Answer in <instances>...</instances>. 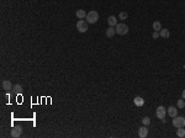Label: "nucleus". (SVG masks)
<instances>
[{"label": "nucleus", "instance_id": "obj_2", "mask_svg": "<svg viewBox=\"0 0 185 138\" xmlns=\"http://www.w3.org/2000/svg\"><path fill=\"white\" fill-rule=\"evenodd\" d=\"M173 126L177 127V128L184 127L185 126V117H183V116H175V117H173Z\"/></svg>", "mask_w": 185, "mask_h": 138}, {"label": "nucleus", "instance_id": "obj_21", "mask_svg": "<svg viewBox=\"0 0 185 138\" xmlns=\"http://www.w3.org/2000/svg\"><path fill=\"white\" fill-rule=\"evenodd\" d=\"M152 37H153L154 40H157V38H159V37H160L159 32H158V31H154L153 33H152Z\"/></svg>", "mask_w": 185, "mask_h": 138}, {"label": "nucleus", "instance_id": "obj_6", "mask_svg": "<svg viewBox=\"0 0 185 138\" xmlns=\"http://www.w3.org/2000/svg\"><path fill=\"white\" fill-rule=\"evenodd\" d=\"M21 132H22V128H21L20 126H16V127H14V128H11V137H14V138L20 137Z\"/></svg>", "mask_w": 185, "mask_h": 138}, {"label": "nucleus", "instance_id": "obj_13", "mask_svg": "<svg viewBox=\"0 0 185 138\" xmlns=\"http://www.w3.org/2000/svg\"><path fill=\"white\" fill-rule=\"evenodd\" d=\"M75 15H77V17L80 19V20H83V19H85L86 17V13L84 11V10H77Z\"/></svg>", "mask_w": 185, "mask_h": 138}, {"label": "nucleus", "instance_id": "obj_16", "mask_svg": "<svg viewBox=\"0 0 185 138\" xmlns=\"http://www.w3.org/2000/svg\"><path fill=\"white\" fill-rule=\"evenodd\" d=\"M153 30L154 31H158V32L162 30V25H160L159 21H154L153 22Z\"/></svg>", "mask_w": 185, "mask_h": 138}, {"label": "nucleus", "instance_id": "obj_3", "mask_svg": "<svg viewBox=\"0 0 185 138\" xmlns=\"http://www.w3.org/2000/svg\"><path fill=\"white\" fill-rule=\"evenodd\" d=\"M165 113H166V111H165V107H164V106H158V107H157L155 115H157V117H158V119H160V121H162V122H165V121H166V120H165Z\"/></svg>", "mask_w": 185, "mask_h": 138}, {"label": "nucleus", "instance_id": "obj_8", "mask_svg": "<svg viewBox=\"0 0 185 138\" xmlns=\"http://www.w3.org/2000/svg\"><path fill=\"white\" fill-rule=\"evenodd\" d=\"M166 113L170 116V117H175V116H178V110L175 109L174 106H169L168 107V111H166Z\"/></svg>", "mask_w": 185, "mask_h": 138}, {"label": "nucleus", "instance_id": "obj_9", "mask_svg": "<svg viewBox=\"0 0 185 138\" xmlns=\"http://www.w3.org/2000/svg\"><path fill=\"white\" fill-rule=\"evenodd\" d=\"M1 88L6 90V91H9V90H11L12 89V84L11 82H9V80H4V82L1 83Z\"/></svg>", "mask_w": 185, "mask_h": 138}, {"label": "nucleus", "instance_id": "obj_19", "mask_svg": "<svg viewBox=\"0 0 185 138\" xmlns=\"http://www.w3.org/2000/svg\"><path fill=\"white\" fill-rule=\"evenodd\" d=\"M142 123H143L144 126L149 125V123H151V120H149V117H147V116H146V117H143V119H142Z\"/></svg>", "mask_w": 185, "mask_h": 138}, {"label": "nucleus", "instance_id": "obj_4", "mask_svg": "<svg viewBox=\"0 0 185 138\" xmlns=\"http://www.w3.org/2000/svg\"><path fill=\"white\" fill-rule=\"evenodd\" d=\"M128 32V26L126 25V24H117L116 25V33L117 35H126Z\"/></svg>", "mask_w": 185, "mask_h": 138}, {"label": "nucleus", "instance_id": "obj_1", "mask_svg": "<svg viewBox=\"0 0 185 138\" xmlns=\"http://www.w3.org/2000/svg\"><path fill=\"white\" fill-rule=\"evenodd\" d=\"M85 19H86V22H88V24H95L99 20V14L96 13V11L91 10V11H89V13L86 14Z\"/></svg>", "mask_w": 185, "mask_h": 138}, {"label": "nucleus", "instance_id": "obj_22", "mask_svg": "<svg viewBox=\"0 0 185 138\" xmlns=\"http://www.w3.org/2000/svg\"><path fill=\"white\" fill-rule=\"evenodd\" d=\"M181 99H184L185 100V89L183 90V93H181Z\"/></svg>", "mask_w": 185, "mask_h": 138}, {"label": "nucleus", "instance_id": "obj_14", "mask_svg": "<svg viewBox=\"0 0 185 138\" xmlns=\"http://www.w3.org/2000/svg\"><path fill=\"white\" fill-rule=\"evenodd\" d=\"M107 22H109V25L112 26V27L117 25V20L115 16H109V17H107Z\"/></svg>", "mask_w": 185, "mask_h": 138}, {"label": "nucleus", "instance_id": "obj_11", "mask_svg": "<svg viewBox=\"0 0 185 138\" xmlns=\"http://www.w3.org/2000/svg\"><path fill=\"white\" fill-rule=\"evenodd\" d=\"M159 35H160V37H163V38H169L170 32H169V30H166V28H162L159 31Z\"/></svg>", "mask_w": 185, "mask_h": 138}, {"label": "nucleus", "instance_id": "obj_18", "mask_svg": "<svg viewBox=\"0 0 185 138\" xmlns=\"http://www.w3.org/2000/svg\"><path fill=\"white\" fill-rule=\"evenodd\" d=\"M118 17H120V20H126L127 17H128V14L126 13V11H122V13H120Z\"/></svg>", "mask_w": 185, "mask_h": 138}, {"label": "nucleus", "instance_id": "obj_5", "mask_svg": "<svg viewBox=\"0 0 185 138\" xmlns=\"http://www.w3.org/2000/svg\"><path fill=\"white\" fill-rule=\"evenodd\" d=\"M77 30L81 33H84V32L88 31V22L84 21V20H79L78 22H77Z\"/></svg>", "mask_w": 185, "mask_h": 138}, {"label": "nucleus", "instance_id": "obj_17", "mask_svg": "<svg viewBox=\"0 0 185 138\" xmlns=\"http://www.w3.org/2000/svg\"><path fill=\"white\" fill-rule=\"evenodd\" d=\"M177 136H178V137H185V130L183 128V127L178 128V131H177Z\"/></svg>", "mask_w": 185, "mask_h": 138}, {"label": "nucleus", "instance_id": "obj_7", "mask_svg": "<svg viewBox=\"0 0 185 138\" xmlns=\"http://www.w3.org/2000/svg\"><path fill=\"white\" fill-rule=\"evenodd\" d=\"M138 136L141 138H146L148 136V128L147 126H143V127H140L138 130Z\"/></svg>", "mask_w": 185, "mask_h": 138}, {"label": "nucleus", "instance_id": "obj_20", "mask_svg": "<svg viewBox=\"0 0 185 138\" xmlns=\"http://www.w3.org/2000/svg\"><path fill=\"white\" fill-rule=\"evenodd\" d=\"M184 106H185L184 99H180V100L178 101V107H179V109H184Z\"/></svg>", "mask_w": 185, "mask_h": 138}, {"label": "nucleus", "instance_id": "obj_10", "mask_svg": "<svg viewBox=\"0 0 185 138\" xmlns=\"http://www.w3.org/2000/svg\"><path fill=\"white\" fill-rule=\"evenodd\" d=\"M133 102H135L136 106H143V104H144V100L142 99L141 96H136L135 99H133Z\"/></svg>", "mask_w": 185, "mask_h": 138}, {"label": "nucleus", "instance_id": "obj_12", "mask_svg": "<svg viewBox=\"0 0 185 138\" xmlns=\"http://www.w3.org/2000/svg\"><path fill=\"white\" fill-rule=\"evenodd\" d=\"M115 33H116V28H114L112 26H110V27L106 30V36H107V37H110V38L114 37V35H115Z\"/></svg>", "mask_w": 185, "mask_h": 138}, {"label": "nucleus", "instance_id": "obj_15", "mask_svg": "<svg viewBox=\"0 0 185 138\" xmlns=\"http://www.w3.org/2000/svg\"><path fill=\"white\" fill-rule=\"evenodd\" d=\"M12 89H14V93H15V94H20V93H22V86H21L20 84L14 85V86H12Z\"/></svg>", "mask_w": 185, "mask_h": 138}]
</instances>
